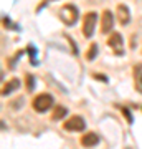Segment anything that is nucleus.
<instances>
[{
  "mask_svg": "<svg viewBox=\"0 0 142 149\" xmlns=\"http://www.w3.org/2000/svg\"><path fill=\"white\" fill-rule=\"evenodd\" d=\"M122 111H124V116L127 118V121L132 123V116H131V113H129V109H122Z\"/></svg>",
  "mask_w": 142,
  "mask_h": 149,
  "instance_id": "dca6fc26",
  "label": "nucleus"
},
{
  "mask_svg": "<svg viewBox=\"0 0 142 149\" xmlns=\"http://www.w3.org/2000/svg\"><path fill=\"white\" fill-rule=\"evenodd\" d=\"M53 101H55V100H53L51 95H48V93H42V95L35 96L32 106H33V109H35L37 113H46L48 109L53 106Z\"/></svg>",
  "mask_w": 142,
  "mask_h": 149,
  "instance_id": "f257e3e1",
  "label": "nucleus"
},
{
  "mask_svg": "<svg viewBox=\"0 0 142 149\" xmlns=\"http://www.w3.org/2000/svg\"><path fill=\"white\" fill-rule=\"evenodd\" d=\"M96 144H99V136L96 133H86L81 138V146L83 148H94Z\"/></svg>",
  "mask_w": 142,
  "mask_h": 149,
  "instance_id": "0eeeda50",
  "label": "nucleus"
},
{
  "mask_svg": "<svg viewBox=\"0 0 142 149\" xmlns=\"http://www.w3.org/2000/svg\"><path fill=\"white\" fill-rule=\"evenodd\" d=\"M78 8L73 5V3H68V5L61 7V10H60V18L64 22V25H74L76 20H78Z\"/></svg>",
  "mask_w": 142,
  "mask_h": 149,
  "instance_id": "f03ea898",
  "label": "nucleus"
},
{
  "mask_svg": "<svg viewBox=\"0 0 142 149\" xmlns=\"http://www.w3.org/2000/svg\"><path fill=\"white\" fill-rule=\"evenodd\" d=\"M28 53H30V63L32 65H37L38 63V60H37V50H35V47L33 45H28Z\"/></svg>",
  "mask_w": 142,
  "mask_h": 149,
  "instance_id": "ddd939ff",
  "label": "nucleus"
},
{
  "mask_svg": "<svg viewBox=\"0 0 142 149\" xmlns=\"http://www.w3.org/2000/svg\"><path fill=\"white\" fill-rule=\"evenodd\" d=\"M134 81H136V90L142 95V63L134 66Z\"/></svg>",
  "mask_w": 142,
  "mask_h": 149,
  "instance_id": "9d476101",
  "label": "nucleus"
},
{
  "mask_svg": "<svg viewBox=\"0 0 142 149\" xmlns=\"http://www.w3.org/2000/svg\"><path fill=\"white\" fill-rule=\"evenodd\" d=\"M93 76H94L96 80H101V81H107V78H106V76H103V74H99V73H94V74H93Z\"/></svg>",
  "mask_w": 142,
  "mask_h": 149,
  "instance_id": "2eb2a0df",
  "label": "nucleus"
},
{
  "mask_svg": "<svg viewBox=\"0 0 142 149\" xmlns=\"http://www.w3.org/2000/svg\"><path fill=\"white\" fill-rule=\"evenodd\" d=\"M33 88H35V78H33V74L26 73V90L32 91Z\"/></svg>",
  "mask_w": 142,
  "mask_h": 149,
  "instance_id": "4468645a",
  "label": "nucleus"
},
{
  "mask_svg": "<svg viewBox=\"0 0 142 149\" xmlns=\"http://www.w3.org/2000/svg\"><path fill=\"white\" fill-rule=\"evenodd\" d=\"M66 114H68V109L64 106H58V108H55V111H53V114H51V119L53 121H58V119L64 118Z\"/></svg>",
  "mask_w": 142,
  "mask_h": 149,
  "instance_id": "9b49d317",
  "label": "nucleus"
},
{
  "mask_svg": "<svg viewBox=\"0 0 142 149\" xmlns=\"http://www.w3.org/2000/svg\"><path fill=\"white\" fill-rule=\"evenodd\" d=\"M98 50H99V48H98V45H96V43H93V45H91L89 47V52H88V55H86V58L89 60H94L96 58V55H98Z\"/></svg>",
  "mask_w": 142,
  "mask_h": 149,
  "instance_id": "f8f14e48",
  "label": "nucleus"
},
{
  "mask_svg": "<svg viewBox=\"0 0 142 149\" xmlns=\"http://www.w3.org/2000/svg\"><path fill=\"white\" fill-rule=\"evenodd\" d=\"M112 27H114V17L109 10L103 12V17H101V32L103 33H109L112 32Z\"/></svg>",
  "mask_w": 142,
  "mask_h": 149,
  "instance_id": "423d86ee",
  "label": "nucleus"
},
{
  "mask_svg": "<svg viewBox=\"0 0 142 149\" xmlns=\"http://www.w3.org/2000/svg\"><path fill=\"white\" fill-rule=\"evenodd\" d=\"M117 18L122 25H127L131 22V12H129V7L127 5H117Z\"/></svg>",
  "mask_w": 142,
  "mask_h": 149,
  "instance_id": "6e6552de",
  "label": "nucleus"
},
{
  "mask_svg": "<svg viewBox=\"0 0 142 149\" xmlns=\"http://www.w3.org/2000/svg\"><path fill=\"white\" fill-rule=\"evenodd\" d=\"M17 88H20V80L13 78V80L7 81L5 85H3V88H2V95H3V96H8L10 93H13Z\"/></svg>",
  "mask_w": 142,
  "mask_h": 149,
  "instance_id": "1a4fd4ad",
  "label": "nucleus"
},
{
  "mask_svg": "<svg viewBox=\"0 0 142 149\" xmlns=\"http://www.w3.org/2000/svg\"><path fill=\"white\" fill-rule=\"evenodd\" d=\"M107 45H109L112 50H114V53L116 55H122L124 53V40H122V35L117 32H112V35L109 37V40H107Z\"/></svg>",
  "mask_w": 142,
  "mask_h": 149,
  "instance_id": "20e7f679",
  "label": "nucleus"
},
{
  "mask_svg": "<svg viewBox=\"0 0 142 149\" xmlns=\"http://www.w3.org/2000/svg\"><path fill=\"white\" fill-rule=\"evenodd\" d=\"M96 22H98V13H94V12L86 13L84 22H83V33H84V37L86 38H91L93 35H94Z\"/></svg>",
  "mask_w": 142,
  "mask_h": 149,
  "instance_id": "7ed1b4c3",
  "label": "nucleus"
},
{
  "mask_svg": "<svg viewBox=\"0 0 142 149\" xmlns=\"http://www.w3.org/2000/svg\"><path fill=\"white\" fill-rule=\"evenodd\" d=\"M63 128L66 131H83L86 128V121L81 116H73L63 124Z\"/></svg>",
  "mask_w": 142,
  "mask_h": 149,
  "instance_id": "39448f33",
  "label": "nucleus"
}]
</instances>
